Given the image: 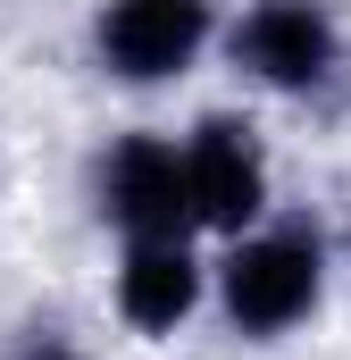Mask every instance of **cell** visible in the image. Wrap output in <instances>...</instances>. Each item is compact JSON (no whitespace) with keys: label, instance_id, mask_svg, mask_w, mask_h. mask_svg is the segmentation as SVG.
I'll use <instances>...</instances> for the list:
<instances>
[{"label":"cell","instance_id":"obj_1","mask_svg":"<svg viewBox=\"0 0 351 360\" xmlns=\"http://www.w3.org/2000/svg\"><path fill=\"white\" fill-rule=\"evenodd\" d=\"M310 302H318V235H310V226L260 235V243H243V252L226 260V310H234V327H251V335L293 327Z\"/></svg>","mask_w":351,"mask_h":360},{"label":"cell","instance_id":"obj_2","mask_svg":"<svg viewBox=\"0 0 351 360\" xmlns=\"http://www.w3.org/2000/svg\"><path fill=\"white\" fill-rule=\"evenodd\" d=\"M109 218H117L134 243H176L184 218H201V210H192V168L176 160L168 143L134 134V143L109 160Z\"/></svg>","mask_w":351,"mask_h":360},{"label":"cell","instance_id":"obj_3","mask_svg":"<svg viewBox=\"0 0 351 360\" xmlns=\"http://www.w3.org/2000/svg\"><path fill=\"white\" fill-rule=\"evenodd\" d=\"M209 34V0H117L100 17V59L134 84L151 76H176Z\"/></svg>","mask_w":351,"mask_h":360},{"label":"cell","instance_id":"obj_4","mask_svg":"<svg viewBox=\"0 0 351 360\" xmlns=\"http://www.w3.org/2000/svg\"><path fill=\"white\" fill-rule=\"evenodd\" d=\"M234 59L267 76V84H318L326 59H335V25L310 8V0H260L234 34Z\"/></svg>","mask_w":351,"mask_h":360},{"label":"cell","instance_id":"obj_5","mask_svg":"<svg viewBox=\"0 0 351 360\" xmlns=\"http://www.w3.org/2000/svg\"><path fill=\"white\" fill-rule=\"evenodd\" d=\"M192 210L209 218V226H243V218H260V151H251V126H234V117H209L201 134H192Z\"/></svg>","mask_w":351,"mask_h":360},{"label":"cell","instance_id":"obj_6","mask_svg":"<svg viewBox=\"0 0 351 360\" xmlns=\"http://www.w3.org/2000/svg\"><path fill=\"white\" fill-rule=\"evenodd\" d=\"M192 293H201V276L184 260V243H134V260L117 276V310H126L134 327H151V335L192 310Z\"/></svg>","mask_w":351,"mask_h":360},{"label":"cell","instance_id":"obj_7","mask_svg":"<svg viewBox=\"0 0 351 360\" xmlns=\"http://www.w3.org/2000/svg\"><path fill=\"white\" fill-rule=\"evenodd\" d=\"M8 360H76V352H67L59 335H34V344H17V352H8Z\"/></svg>","mask_w":351,"mask_h":360}]
</instances>
